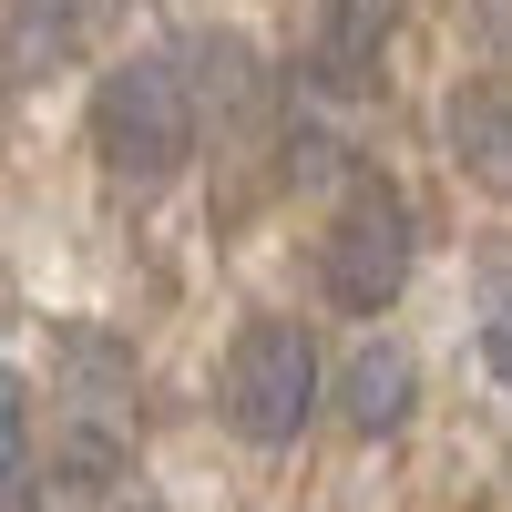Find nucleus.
I'll list each match as a JSON object with an SVG mask.
<instances>
[{"instance_id": "f257e3e1", "label": "nucleus", "mask_w": 512, "mask_h": 512, "mask_svg": "<svg viewBox=\"0 0 512 512\" xmlns=\"http://www.w3.org/2000/svg\"><path fill=\"white\" fill-rule=\"evenodd\" d=\"M52 482L72 492H123L134 482V349L93 328H62V390H52Z\"/></svg>"}, {"instance_id": "f03ea898", "label": "nucleus", "mask_w": 512, "mask_h": 512, "mask_svg": "<svg viewBox=\"0 0 512 512\" xmlns=\"http://www.w3.org/2000/svg\"><path fill=\"white\" fill-rule=\"evenodd\" d=\"M195 123L205 113H195L185 52H134V62H113L103 93H93V154H103L113 185H175L195 164Z\"/></svg>"}, {"instance_id": "7ed1b4c3", "label": "nucleus", "mask_w": 512, "mask_h": 512, "mask_svg": "<svg viewBox=\"0 0 512 512\" xmlns=\"http://www.w3.org/2000/svg\"><path fill=\"white\" fill-rule=\"evenodd\" d=\"M216 410L226 431L256 441V451H287L318 410V338L297 318H246L226 338V369H216Z\"/></svg>"}, {"instance_id": "20e7f679", "label": "nucleus", "mask_w": 512, "mask_h": 512, "mask_svg": "<svg viewBox=\"0 0 512 512\" xmlns=\"http://www.w3.org/2000/svg\"><path fill=\"white\" fill-rule=\"evenodd\" d=\"M410 256H420L410 195H400L390 175H349V195H338V216H328V236H318V287H328L349 318H379V308L410 287Z\"/></svg>"}, {"instance_id": "39448f33", "label": "nucleus", "mask_w": 512, "mask_h": 512, "mask_svg": "<svg viewBox=\"0 0 512 512\" xmlns=\"http://www.w3.org/2000/svg\"><path fill=\"white\" fill-rule=\"evenodd\" d=\"M400 31V0H318L308 11V52H297V82L328 103H359L379 82V52Z\"/></svg>"}, {"instance_id": "423d86ee", "label": "nucleus", "mask_w": 512, "mask_h": 512, "mask_svg": "<svg viewBox=\"0 0 512 512\" xmlns=\"http://www.w3.org/2000/svg\"><path fill=\"white\" fill-rule=\"evenodd\" d=\"M123 21V0H11V21H0V41H11V72L21 82H52L72 72L93 41Z\"/></svg>"}, {"instance_id": "0eeeda50", "label": "nucleus", "mask_w": 512, "mask_h": 512, "mask_svg": "<svg viewBox=\"0 0 512 512\" xmlns=\"http://www.w3.org/2000/svg\"><path fill=\"white\" fill-rule=\"evenodd\" d=\"M410 400H420V359L400 349V338H359L349 369H338V420H349L359 441H390L410 420Z\"/></svg>"}, {"instance_id": "6e6552de", "label": "nucleus", "mask_w": 512, "mask_h": 512, "mask_svg": "<svg viewBox=\"0 0 512 512\" xmlns=\"http://www.w3.org/2000/svg\"><path fill=\"white\" fill-rule=\"evenodd\" d=\"M451 154L472 164L492 195H512V82H472V93H451Z\"/></svg>"}, {"instance_id": "1a4fd4ad", "label": "nucleus", "mask_w": 512, "mask_h": 512, "mask_svg": "<svg viewBox=\"0 0 512 512\" xmlns=\"http://www.w3.org/2000/svg\"><path fill=\"white\" fill-rule=\"evenodd\" d=\"M0 512H41V441H31L21 369H0Z\"/></svg>"}, {"instance_id": "9d476101", "label": "nucleus", "mask_w": 512, "mask_h": 512, "mask_svg": "<svg viewBox=\"0 0 512 512\" xmlns=\"http://www.w3.org/2000/svg\"><path fill=\"white\" fill-rule=\"evenodd\" d=\"M472 21H482L492 52H512V0H472Z\"/></svg>"}, {"instance_id": "9b49d317", "label": "nucleus", "mask_w": 512, "mask_h": 512, "mask_svg": "<svg viewBox=\"0 0 512 512\" xmlns=\"http://www.w3.org/2000/svg\"><path fill=\"white\" fill-rule=\"evenodd\" d=\"M482 359H492V369H502V379H512V328H502V318H492V328H482Z\"/></svg>"}, {"instance_id": "f8f14e48", "label": "nucleus", "mask_w": 512, "mask_h": 512, "mask_svg": "<svg viewBox=\"0 0 512 512\" xmlns=\"http://www.w3.org/2000/svg\"><path fill=\"white\" fill-rule=\"evenodd\" d=\"M103 512H164V502H144V492H103Z\"/></svg>"}, {"instance_id": "ddd939ff", "label": "nucleus", "mask_w": 512, "mask_h": 512, "mask_svg": "<svg viewBox=\"0 0 512 512\" xmlns=\"http://www.w3.org/2000/svg\"><path fill=\"white\" fill-rule=\"evenodd\" d=\"M492 318H502V328H512V277H502V287H492Z\"/></svg>"}]
</instances>
